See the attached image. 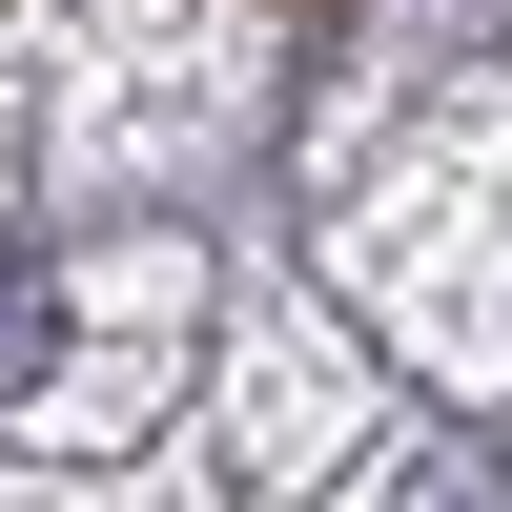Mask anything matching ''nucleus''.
<instances>
[{"mask_svg": "<svg viewBox=\"0 0 512 512\" xmlns=\"http://www.w3.org/2000/svg\"><path fill=\"white\" fill-rule=\"evenodd\" d=\"M41 369H62V287L0 246V390H41Z\"/></svg>", "mask_w": 512, "mask_h": 512, "instance_id": "1", "label": "nucleus"}]
</instances>
